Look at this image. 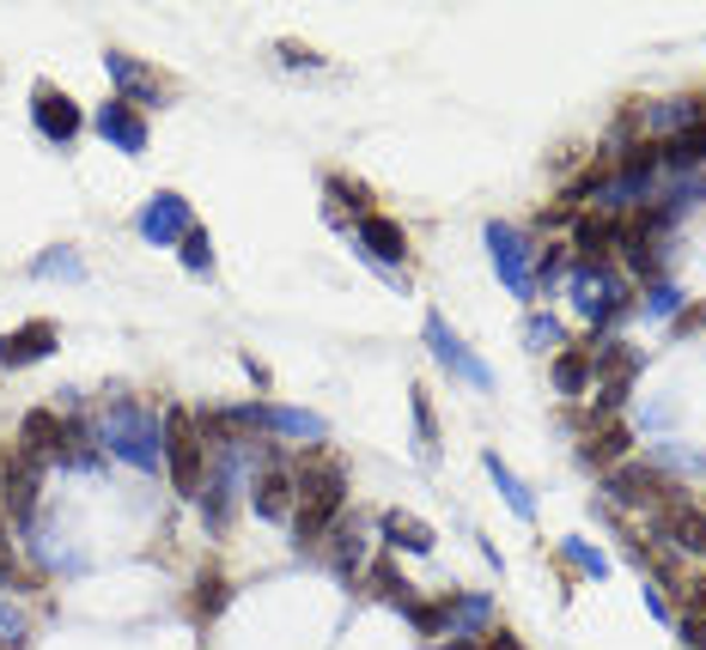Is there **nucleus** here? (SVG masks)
<instances>
[{
	"label": "nucleus",
	"mask_w": 706,
	"mask_h": 650,
	"mask_svg": "<svg viewBox=\"0 0 706 650\" xmlns=\"http://www.w3.org/2000/svg\"><path fill=\"white\" fill-rule=\"evenodd\" d=\"M299 517H292V536H299V548H317V541L329 536V523L341 517V504H348V474H341L336 457H311L299 462Z\"/></svg>",
	"instance_id": "nucleus-1"
},
{
	"label": "nucleus",
	"mask_w": 706,
	"mask_h": 650,
	"mask_svg": "<svg viewBox=\"0 0 706 650\" xmlns=\"http://www.w3.org/2000/svg\"><path fill=\"white\" fill-rule=\"evenodd\" d=\"M165 468H171L177 492H201V474H208V438H201V420L183 408L165 413Z\"/></svg>",
	"instance_id": "nucleus-2"
},
{
	"label": "nucleus",
	"mask_w": 706,
	"mask_h": 650,
	"mask_svg": "<svg viewBox=\"0 0 706 650\" xmlns=\"http://www.w3.org/2000/svg\"><path fill=\"white\" fill-rule=\"evenodd\" d=\"M105 438H110V444L122 450L128 462H140V468H152V462H159V450H165L159 438L147 432V420H140V413L128 408V401H117V408H110V420H105Z\"/></svg>",
	"instance_id": "nucleus-3"
},
{
	"label": "nucleus",
	"mask_w": 706,
	"mask_h": 650,
	"mask_svg": "<svg viewBox=\"0 0 706 650\" xmlns=\"http://www.w3.org/2000/svg\"><path fill=\"white\" fill-rule=\"evenodd\" d=\"M652 523H658V536L670 541V548L706 553V517L695 511V499H664L658 511H652Z\"/></svg>",
	"instance_id": "nucleus-4"
},
{
	"label": "nucleus",
	"mask_w": 706,
	"mask_h": 650,
	"mask_svg": "<svg viewBox=\"0 0 706 650\" xmlns=\"http://www.w3.org/2000/svg\"><path fill=\"white\" fill-rule=\"evenodd\" d=\"M37 128H43L49 140H61L68 147L73 134H80V103H73L68 92H56V86H37Z\"/></svg>",
	"instance_id": "nucleus-5"
},
{
	"label": "nucleus",
	"mask_w": 706,
	"mask_h": 650,
	"mask_svg": "<svg viewBox=\"0 0 706 650\" xmlns=\"http://www.w3.org/2000/svg\"><path fill=\"white\" fill-rule=\"evenodd\" d=\"M609 492H615L622 504H646V511H658L664 499H676V492H670V480H664V474H652V468H615Z\"/></svg>",
	"instance_id": "nucleus-6"
},
{
	"label": "nucleus",
	"mask_w": 706,
	"mask_h": 650,
	"mask_svg": "<svg viewBox=\"0 0 706 650\" xmlns=\"http://www.w3.org/2000/svg\"><path fill=\"white\" fill-rule=\"evenodd\" d=\"M183 231H189V201L183 194H152V207L140 213V238L171 243V238H183Z\"/></svg>",
	"instance_id": "nucleus-7"
},
{
	"label": "nucleus",
	"mask_w": 706,
	"mask_h": 650,
	"mask_svg": "<svg viewBox=\"0 0 706 650\" xmlns=\"http://www.w3.org/2000/svg\"><path fill=\"white\" fill-rule=\"evenodd\" d=\"M98 134L117 140L122 152H140V147H147V122L135 116V98H110L105 110H98Z\"/></svg>",
	"instance_id": "nucleus-8"
},
{
	"label": "nucleus",
	"mask_w": 706,
	"mask_h": 650,
	"mask_svg": "<svg viewBox=\"0 0 706 650\" xmlns=\"http://www.w3.org/2000/svg\"><path fill=\"white\" fill-rule=\"evenodd\" d=\"M49 347H56V322H24L0 341V366H37Z\"/></svg>",
	"instance_id": "nucleus-9"
},
{
	"label": "nucleus",
	"mask_w": 706,
	"mask_h": 650,
	"mask_svg": "<svg viewBox=\"0 0 706 650\" xmlns=\"http://www.w3.org/2000/svg\"><path fill=\"white\" fill-rule=\"evenodd\" d=\"M359 243H366L378 262H408V231L396 226V219H384V213L359 219Z\"/></svg>",
	"instance_id": "nucleus-10"
},
{
	"label": "nucleus",
	"mask_w": 706,
	"mask_h": 650,
	"mask_svg": "<svg viewBox=\"0 0 706 650\" xmlns=\"http://www.w3.org/2000/svg\"><path fill=\"white\" fill-rule=\"evenodd\" d=\"M37 462L43 457H31V450H12L7 457V504H12V517H31V504H37Z\"/></svg>",
	"instance_id": "nucleus-11"
},
{
	"label": "nucleus",
	"mask_w": 706,
	"mask_h": 650,
	"mask_svg": "<svg viewBox=\"0 0 706 650\" xmlns=\"http://www.w3.org/2000/svg\"><path fill=\"white\" fill-rule=\"evenodd\" d=\"M61 438H68V426H61V413H49V408H31L19 420V450H31V457H56Z\"/></svg>",
	"instance_id": "nucleus-12"
},
{
	"label": "nucleus",
	"mask_w": 706,
	"mask_h": 650,
	"mask_svg": "<svg viewBox=\"0 0 706 650\" xmlns=\"http://www.w3.org/2000/svg\"><path fill=\"white\" fill-rule=\"evenodd\" d=\"M292 492H299V480H292L287 468L268 462L262 474H256V492H250V499H256V511H262V517H287V511H292Z\"/></svg>",
	"instance_id": "nucleus-13"
},
{
	"label": "nucleus",
	"mask_w": 706,
	"mask_h": 650,
	"mask_svg": "<svg viewBox=\"0 0 706 650\" xmlns=\"http://www.w3.org/2000/svg\"><path fill=\"white\" fill-rule=\"evenodd\" d=\"M427 334H432V353H439V359H445V366H451V371H464V377H469V383H475V389H487V366H475V359H469V347H464V341H457V334H451V329H445V322H439V317H432V322H427Z\"/></svg>",
	"instance_id": "nucleus-14"
},
{
	"label": "nucleus",
	"mask_w": 706,
	"mask_h": 650,
	"mask_svg": "<svg viewBox=\"0 0 706 650\" xmlns=\"http://www.w3.org/2000/svg\"><path fill=\"white\" fill-rule=\"evenodd\" d=\"M487 243H494V262H499V274L511 280V292H530V274H524V250H518V238H511L506 226H487Z\"/></svg>",
	"instance_id": "nucleus-15"
},
{
	"label": "nucleus",
	"mask_w": 706,
	"mask_h": 650,
	"mask_svg": "<svg viewBox=\"0 0 706 650\" xmlns=\"http://www.w3.org/2000/svg\"><path fill=\"white\" fill-rule=\"evenodd\" d=\"M384 541H390V548H408V553H432V529L420 523V517H408V511L384 517Z\"/></svg>",
	"instance_id": "nucleus-16"
},
{
	"label": "nucleus",
	"mask_w": 706,
	"mask_h": 650,
	"mask_svg": "<svg viewBox=\"0 0 706 650\" xmlns=\"http://www.w3.org/2000/svg\"><path fill=\"white\" fill-rule=\"evenodd\" d=\"M590 377H597V347H590V353H585V347H573V353L555 359V383L567 389V396H585Z\"/></svg>",
	"instance_id": "nucleus-17"
},
{
	"label": "nucleus",
	"mask_w": 706,
	"mask_h": 650,
	"mask_svg": "<svg viewBox=\"0 0 706 650\" xmlns=\"http://www.w3.org/2000/svg\"><path fill=\"white\" fill-rule=\"evenodd\" d=\"M627 457V426H603V432H590V444H585V462H597V468H609V462H622Z\"/></svg>",
	"instance_id": "nucleus-18"
},
{
	"label": "nucleus",
	"mask_w": 706,
	"mask_h": 650,
	"mask_svg": "<svg viewBox=\"0 0 706 650\" xmlns=\"http://www.w3.org/2000/svg\"><path fill=\"white\" fill-rule=\"evenodd\" d=\"M615 238H622V226H615V219H579V250L590 256V262H597V256H609Z\"/></svg>",
	"instance_id": "nucleus-19"
},
{
	"label": "nucleus",
	"mask_w": 706,
	"mask_h": 650,
	"mask_svg": "<svg viewBox=\"0 0 706 650\" xmlns=\"http://www.w3.org/2000/svg\"><path fill=\"white\" fill-rule=\"evenodd\" d=\"M683 644L688 650H706V583L688 590V614H683Z\"/></svg>",
	"instance_id": "nucleus-20"
},
{
	"label": "nucleus",
	"mask_w": 706,
	"mask_h": 650,
	"mask_svg": "<svg viewBox=\"0 0 706 650\" xmlns=\"http://www.w3.org/2000/svg\"><path fill=\"white\" fill-rule=\"evenodd\" d=\"M183 262H189V274H208V268H213V243H208V231H201V226L183 231Z\"/></svg>",
	"instance_id": "nucleus-21"
},
{
	"label": "nucleus",
	"mask_w": 706,
	"mask_h": 650,
	"mask_svg": "<svg viewBox=\"0 0 706 650\" xmlns=\"http://www.w3.org/2000/svg\"><path fill=\"white\" fill-rule=\"evenodd\" d=\"M371 583H378V596H384V602H396V608H408V602H415V583H408V578H396L390 566H371Z\"/></svg>",
	"instance_id": "nucleus-22"
},
{
	"label": "nucleus",
	"mask_w": 706,
	"mask_h": 650,
	"mask_svg": "<svg viewBox=\"0 0 706 650\" xmlns=\"http://www.w3.org/2000/svg\"><path fill=\"white\" fill-rule=\"evenodd\" d=\"M226 608V583L220 578H201V596H196V614H220Z\"/></svg>",
	"instance_id": "nucleus-23"
},
{
	"label": "nucleus",
	"mask_w": 706,
	"mask_h": 650,
	"mask_svg": "<svg viewBox=\"0 0 706 650\" xmlns=\"http://www.w3.org/2000/svg\"><path fill=\"white\" fill-rule=\"evenodd\" d=\"M487 468H494V480H499V487H506V499H511V504H518V511H524V517H530V492H524V487H518V480H511V474H506V468H499V457H487Z\"/></svg>",
	"instance_id": "nucleus-24"
},
{
	"label": "nucleus",
	"mask_w": 706,
	"mask_h": 650,
	"mask_svg": "<svg viewBox=\"0 0 706 650\" xmlns=\"http://www.w3.org/2000/svg\"><path fill=\"white\" fill-rule=\"evenodd\" d=\"M110 73H117L122 86H135V92H147V86H152V73H140L128 56H110Z\"/></svg>",
	"instance_id": "nucleus-25"
},
{
	"label": "nucleus",
	"mask_w": 706,
	"mask_h": 650,
	"mask_svg": "<svg viewBox=\"0 0 706 650\" xmlns=\"http://www.w3.org/2000/svg\"><path fill=\"white\" fill-rule=\"evenodd\" d=\"M457 650H518V639L499 627V632H481V644H457Z\"/></svg>",
	"instance_id": "nucleus-26"
},
{
	"label": "nucleus",
	"mask_w": 706,
	"mask_h": 650,
	"mask_svg": "<svg viewBox=\"0 0 706 650\" xmlns=\"http://www.w3.org/2000/svg\"><path fill=\"white\" fill-rule=\"evenodd\" d=\"M19 578V559H12V541H7V523H0V583Z\"/></svg>",
	"instance_id": "nucleus-27"
},
{
	"label": "nucleus",
	"mask_w": 706,
	"mask_h": 650,
	"mask_svg": "<svg viewBox=\"0 0 706 650\" xmlns=\"http://www.w3.org/2000/svg\"><path fill=\"white\" fill-rule=\"evenodd\" d=\"M415 420H420V438H432V413H427V396H415Z\"/></svg>",
	"instance_id": "nucleus-28"
}]
</instances>
